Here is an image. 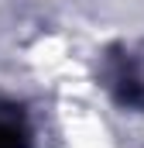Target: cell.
Instances as JSON below:
<instances>
[{
    "label": "cell",
    "mask_w": 144,
    "mask_h": 148,
    "mask_svg": "<svg viewBox=\"0 0 144 148\" xmlns=\"http://www.w3.org/2000/svg\"><path fill=\"white\" fill-rule=\"evenodd\" d=\"M0 148H31V127L17 103L0 100Z\"/></svg>",
    "instance_id": "6da1fadb"
}]
</instances>
